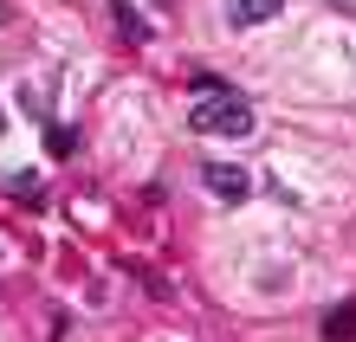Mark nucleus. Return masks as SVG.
Returning <instances> with one entry per match:
<instances>
[{
    "label": "nucleus",
    "mask_w": 356,
    "mask_h": 342,
    "mask_svg": "<svg viewBox=\"0 0 356 342\" xmlns=\"http://www.w3.org/2000/svg\"><path fill=\"white\" fill-rule=\"evenodd\" d=\"M188 130L195 136H227V142H246L259 130L253 123V103L240 91H227L214 78H195V103H188Z\"/></svg>",
    "instance_id": "f257e3e1"
},
{
    "label": "nucleus",
    "mask_w": 356,
    "mask_h": 342,
    "mask_svg": "<svg viewBox=\"0 0 356 342\" xmlns=\"http://www.w3.org/2000/svg\"><path fill=\"white\" fill-rule=\"evenodd\" d=\"M201 181H207V194H214V200H246V194H253V175L234 168V162H207Z\"/></svg>",
    "instance_id": "f03ea898"
},
{
    "label": "nucleus",
    "mask_w": 356,
    "mask_h": 342,
    "mask_svg": "<svg viewBox=\"0 0 356 342\" xmlns=\"http://www.w3.org/2000/svg\"><path fill=\"white\" fill-rule=\"evenodd\" d=\"M285 0H227V26H266Z\"/></svg>",
    "instance_id": "7ed1b4c3"
},
{
    "label": "nucleus",
    "mask_w": 356,
    "mask_h": 342,
    "mask_svg": "<svg viewBox=\"0 0 356 342\" xmlns=\"http://www.w3.org/2000/svg\"><path fill=\"white\" fill-rule=\"evenodd\" d=\"M324 336H330V342H350V336H356V304L330 310V316H324Z\"/></svg>",
    "instance_id": "20e7f679"
},
{
    "label": "nucleus",
    "mask_w": 356,
    "mask_h": 342,
    "mask_svg": "<svg viewBox=\"0 0 356 342\" xmlns=\"http://www.w3.org/2000/svg\"><path fill=\"white\" fill-rule=\"evenodd\" d=\"M117 19H123V33H130V39H143V33H149V26L136 19V7H130V0H117Z\"/></svg>",
    "instance_id": "39448f33"
},
{
    "label": "nucleus",
    "mask_w": 356,
    "mask_h": 342,
    "mask_svg": "<svg viewBox=\"0 0 356 342\" xmlns=\"http://www.w3.org/2000/svg\"><path fill=\"white\" fill-rule=\"evenodd\" d=\"M0 136H7V117H0Z\"/></svg>",
    "instance_id": "423d86ee"
}]
</instances>
